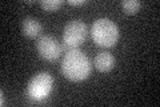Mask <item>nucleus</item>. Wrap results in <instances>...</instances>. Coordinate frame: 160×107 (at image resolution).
Here are the masks:
<instances>
[{
    "label": "nucleus",
    "instance_id": "f257e3e1",
    "mask_svg": "<svg viewBox=\"0 0 160 107\" xmlns=\"http://www.w3.org/2000/svg\"><path fill=\"white\" fill-rule=\"evenodd\" d=\"M60 70L66 79L71 82H82L91 75L92 66L86 54L75 48L66 52L60 64Z\"/></svg>",
    "mask_w": 160,
    "mask_h": 107
},
{
    "label": "nucleus",
    "instance_id": "f03ea898",
    "mask_svg": "<svg viewBox=\"0 0 160 107\" xmlns=\"http://www.w3.org/2000/svg\"><path fill=\"white\" fill-rule=\"evenodd\" d=\"M91 38L99 47L111 48L119 40V28L108 18L96 19L91 27Z\"/></svg>",
    "mask_w": 160,
    "mask_h": 107
},
{
    "label": "nucleus",
    "instance_id": "7ed1b4c3",
    "mask_svg": "<svg viewBox=\"0 0 160 107\" xmlns=\"http://www.w3.org/2000/svg\"><path fill=\"white\" fill-rule=\"evenodd\" d=\"M53 78L47 71H42L33 75L26 87V96L33 103H43L52 93Z\"/></svg>",
    "mask_w": 160,
    "mask_h": 107
},
{
    "label": "nucleus",
    "instance_id": "20e7f679",
    "mask_svg": "<svg viewBox=\"0 0 160 107\" xmlns=\"http://www.w3.org/2000/svg\"><path fill=\"white\" fill-rule=\"evenodd\" d=\"M88 28L83 20H71L66 24L63 31L62 45L63 51L68 52L69 50H75L80 47L87 39Z\"/></svg>",
    "mask_w": 160,
    "mask_h": 107
},
{
    "label": "nucleus",
    "instance_id": "39448f33",
    "mask_svg": "<svg viewBox=\"0 0 160 107\" xmlns=\"http://www.w3.org/2000/svg\"><path fill=\"white\" fill-rule=\"evenodd\" d=\"M36 50L42 59L47 60V62H56L64 52L62 43H59V40L49 35H42L38 39Z\"/></svg>",
    "mask_w": 160,
    "mask_h": 107
},
{
    "label": "nucleus",
    "instance_id": "423d86ee",
    "mask_svg": "<svg viewBox=\"0 0 160 107\" xmlns=\"http://www.w3.org/2000/svg\"><path fill=\"white\" fill-rule=\"evenodd\" d=\"M43 27L36 18L26 16L22 20V32L28 39H38L42 36Z\"/></svg>",
    "mask_w": 160,
    "mask_h": 107
},
{
    "label": "nucleus",
    "instance_id": "0eeeda50",
    "mask_svg": "<svg viewBox=\"0 0 160 107\" xmlns=\"http://www.w3.org/2000/svg\"><path fill=\"white\" fill-rule=\"evenodd\" d=\"M95 68L100 72H109L115 67V58L108 51H100L93 59Z\"/></svg>",
    "mask_w": 160,
    "mask_h": 107
},
{
    "label": "nucleus",
    "instance_id": "6e6552de",
    "mask_svg": "<svg viewBox=\"0 0 160 107\" xmlns=\"http://www.w3.org/2000/svg\"><path fill=\"white\" fill-rule=\"evenodd\" d=\"M140 7H142V3L139 0H124V2H122V8L127 15L138 13Z\"/></svg>",
    "mask_w": 160,
    "mask_h": 107
},
{
    "label": "nucleus",
    "instance_id": "1a4fd4ad",
    "mask_svg": "<svg viewBox=\"0 0 160 107\" xmlns=\"http://www.w3.org/2000/svg\"><path fill=\"white\" fill-rule=\"evenodd\" d=\"M39 6L46 12H55L63 6V2L62 0H42L39 2Z\"/></svg>",
    "mask_w": 160,
    "mask_h": 107
},
{
    "label": "nucleus",
    "instance_id": "9d476101",
    "mask_svg": "<svg viewBox=\"0 0 160 107\" xmlns=\"http://www.w3.org/2000/svg\"><path fill=\"white\" fill-rule=\"evenodd\" d=\"M68 4L69 6H84V4H87L86 0H68Z\"/></svg>",
    "mask_w": 160,
    "mask_h": 107
}]
</instances>
